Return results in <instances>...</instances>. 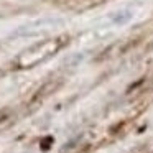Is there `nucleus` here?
<instances>
[{"label": "nucleus", "instance_id": "f257e3e1", "mask_svg": "<svg viewBox=\"0 0 153 153\" xmlns=\"http://www.w3.org/2000/svg\"><path fill=\"white\" fill-rule=\"evenodd\" d=\"M66 43H68V36L48 38V40H43L40 43H35L33 46L27 48L25 51H22L18 54V58L15 59V66L20 68V69L33 68L36 64L46 61L48 58L54 56Z\"/></svg>", "mask_w": 153, "mask_h": 153}, {"label": "nucleus", "instance_id": "7ed1b4c3", "mask_svg": "<svg viewBox=\"0 0 153 153\" xmlns=\"http://www.w3.org/2000/svg\"><path fill=\"white\" fill-rule=\"evenodd\" d=\"M107 2V0H81V4H77L76 10H87V8H92L96 5H100Z\"/></svg>", "mask_w": 153, "mask_h": 153}, {"label": "nucleus", "instance_id": "f03ea898", "mask_svg": "<svg viewBox=\"0 0 153 153\" xmlns=\"http://www.w3.org/2000/svg\"><path fill=\"white\" fill-rule=\"evenodd\" d=\"M59 86H61V79H50V81H46V82H45L43 86H41L40 89L33 94V97H31V100H30V105L35 107V105H38V104H41L46 97H50Z\"/></svg>", "mask_w": 153, "mask_h": 153}]
</instances>
